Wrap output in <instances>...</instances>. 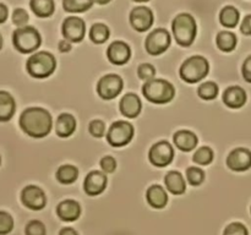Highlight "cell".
Listing matches in <instances>:
<instances>
[{
    "label": "cell",
    "mask_w": 251,
    "mask_h": 235,
    "mask_svg": "<svg viewBox=\"0 0 251 235\" xmlns=\"http://www.w3.org/2000/svg\"><path fill=\"white\" fill-rule=\"evenodd\" d=\"M19 125L27 136L36 140L44 139L50 134L53 118L46 108L29 107L20 115Z\"/></svg>",
    "instance_id": "obj_1"
},
{
    "label": "cell",
    "mask_w": 251,
    "mask_h": 235,
    "mask_svg": "<svg viewBox=\"0 0 251 235\" xmlns=\"http://www.w3.org/2000/svg\"><path fill=\"white\" fill-rule=\"evenodd\" d=\"M142 94L153 104H168L176 98V90L168 80L152 78L144 83Z\"/></svg>",
    "instance_id": "obj_2"
},
{
    "label": "cell",
    "mask_w": 251,
    "mask_h": 235,
    "mask_svg": "<svg viewBox=\"0 0 251 235\" xmlns=\"http://www.w3.org/2000/svg\"><path fill=\"white\" fill-rule=\"evenodd\" d=\"M56 70V59L51 53L46 50L37 51L26 61V71L36 80L50 77Z\"/></svg>",
    "instance_id": "obj_3"
},
{
    "label": "cell",
    "mask_w": 251,
    "mask_h": 235,
    "mask_svg": "<svg viewBox=\"0 0 251 235\" xmlns=\"http://www.w3.org/2000/svg\"><path fill=\"white\" fill-rule=\"evenodd\" d=\"M172 29H173L176 43L184 48L190 47L198 34L196 20L194 19L193 15L186 14V12L179 14L174 17L173 22H172Z\"/></svg>",
    "instance_id": "obj_4"
},
{
    "label": "cell",
    "mask_w": 251,
    "mask_h": 235,
    "mask_svg": "<svg viewBox=\"0 0 251 235\" xmlns=\"http://www.w3.org/2000/svg\"><path fill=\"white\" fill-rule=\"evenodd\" d=\"M210 73V63L205 56L194 55L186 59L179 69V76L186 83H198Z\"/></svg>",
    "instance_id": "obj_5"
},
{
    "label": "cell",
    "mask_w": 251,
    "mask_h": 235,
    "mask_svg": "<svg viewBox=\"0 0 251 235\" xmlns=\"http://www.w3.org/2000/svg\"><path fill=\"white\" fill-rule=\"evenodd\" d=\"M12 43L17 51L22 54H29L36 51L41 47L42 37L34 27H20L12 33Z\"/></svg>",
    "instance_id": "obj_6"
},
{
    "label": "cell",
    "mask_w": 251,
    "mask_h": 235,
    "mask_svg": "<svg viewBox=\"0 0 251 235\" xmlns=\"http://www.w3.org/2000/svg\"><path fill=\"white\" fill-rule=\"evenodd\" d=\"M134 125L125 120H118L110 125L105 139H107L109 146L114 147V148H120V147L127 146L134 139Z\"/></svg>",
    "instance_id": "obj_7"
},
{
    "label": "cell",
    "mask_w": 251,
    "mask_h": 235,
    "mask_svg": "<svg viewBox=\"0 0 251 235\" xmlns=\"http://www.w3.org/2000/svg\"><path fill=\"white\" fill-rule=\"evenodd\" d=\"M124 81L117 73H107L98 80L96 92L103 100H112L122 93Z\"/></svg>",
    "instance_id": "obj_8"
},
{
    "label": "cell",
    "mask_w": 251,
    "mask_h": 235,
    "mask_svg": "<svg viewBox=\"0 0 251 235\" xmlns=\"http://www.w3.org/2000/svg\"><path fill=\"white\" fill-rule=\"evenodd\" d=\"M171 33L166 28H156L147 36L145 49L150 55H161L171 46Z\"/></svg>",
    "instance_id": "obj_9"
},
{
    "label": "cell",
    "mask_w": 251,
    "mask_h": 235,
    "mask_svg": "<svg viewBox=\"0 0 251 235\" xmlns=\"http://www.w3.org/2000/svg\"><path fill=\"white\" fill-rule=\"evenodd\" d=\"M174 159V149L168 141H159L152 144L149 151L150 163L157 168L169 165Z\"/></svg>",
    "instance_id": "obj_10"
},
{
    "label": "cell",
    "mask_w": 251,
    "mask_h": 235,
    "mask_svg": "<svg viewBox=\"0 0 251 235\" xmlns=\"http://www.w3.org/2000/svg\"><path fill=\"white\" fill-rule=\"evenodd\" d=\"M226 164L232 171L243 173L251 169V149L248 147H237L227 156Z\"/></svg>",
    "instance_id": "obj_11"
},
{
    "label": "cell",
    "mask_w": 251,
    "mask_h": 235,
    "mask_svg": "<svg viewBox=\"0 0 251 235\" xmlns=\"http://www.w3.org/2000/svg\"><path fill=\"white\" fill-rule=\"evenodd\" d=\"M21 202L32 211L43 210L47 203V196L39 186L27 185L21 191Z\"/></svg>",
    "instance_id": "obj_12"
},
{
    "label": "cell",
    "mask_w": 251,
    "mask_h": 235,
    "mask_svg": "<svg viewBox=\"0 0 251 235\" xmlns=\"http://www.w3.org/2000/svg\"><path fill=\"white\" fill-rule=\"evenodd\" d=\"M64 38L68 39L73 43H80L85 38L86 34V24L81 17L71 16L64 20L61 26Z\"/></svg>",
    "instance_id": "obj_13"
},
{
    "label": "cell",
    "mask_w": 251,
    "mask_h": 235,
    "mask_svg": "<svg viewBox=\"0 0 251 235\" xmlns=\"http://www.w3.org/2000/svg\"><path fill=\"white\" fill-rule=\"evenodd\" d=\"M130 24L137 32H145L153 24L154 16L151 9L146 6H137L130 12Z\"/></svg>",
    "instance_id": "obj_14"
},
{
    "label": "cell",
    "mask_w": 251,
    "mask_h": 235,
    "mask_svg": "<svg viewBox=\"0 0 251 235\" xmlns=\"http://www.w3.org/2000/svg\"><path fill=\"white\" fill-rule=\"evenodd\" d=\"M108 176L105 173L92 170L86 175L83 181V190L88 196H98L107 188Z\"/></svg>",
    "instance_id": "obj_15"
},
{
    "label": "cell",
    "mask_w": 251,
    "mask_h": 235,
    "mask_svg": "<svg viewBox=\"0 0 251 235\" xmlns=\"http://www.w3.org/2000/svg\"><path fill=\"white\" fill-rule=\"evenodd\" d=\"M222 100L229 109H242L248 103V93L242 86H229L223 92Z\"/></svg>",
    "instance_id": "obj_16"
},
{
    "label": "cell",
    "mask_w": 251,
    "mask_h": 235,
    "mask_svg": "<svg viewBox=\"0 0 251 235\" xmlns=\"http://www.w3.org/2000/svg\"><path fill=\"white\" fill-rule=\"evenodd\" d=\"M107 58L113 65H125L131 58V49L125 42L114 41L107 48Z\"/></svg>",
    "instance_id": "obj_17"
},
{
    "label": "cell",
    "mask_w": 251,
    "mask_h": 235,
    "mask_svg": "<svg viewBox=\"0 0 251 235\" xmlns=\"http://www.w3.org/2000/svg\"><path fill=\"white\" fill-rule=\"evenodd\" d=\"M119 110L125 118L129 119H136L142 110V102L140 97L135 93H126L120 99Z\"/></svg>",
    "instance_id": "obj_18"
},
{
    "label": "cell",
    "mask_w": 251,
    "mask_h": 235,
    "mask_svg": "<svg viewBox=\"0 0 251 235\" xmlns=\"http://www.w3.org/2000/svg\"><path fill=\"white\" fill-rule=\"evenodd\" d=\"M56 215L64 222H75L81 215V205L75 200H64L56 206Z\"/></svg>",
    "instance_id": "obj_19"
},
{
    "label": "cell",
    "mask_w": 251,
    "mask_h": 235,
    "mask_svg": "<svg viewBox=\"0 0 251 235\" xmlns=\"http://www.w3.org/2000/svg\"><path fill=\"white\" fill-rule=\"evenodd\" d=\"M76 127H77V121H76V118L74 117L73 114L61 113V114L56 118V136L61 137V139H68V137H70L71 135L76 131Z\"/></svg>",
    "instance_id": "obj_20"
},
{
    "label": "cell",
    "mask_w": 251,
    "mask_h": 235,
    "mask_svg": "<svg viewBox=\"0 0 251 235\" xmlns=\"http://www.w3.org/2000/svg\"><path fill=\"white\" fill-rule=\"evenodd\" d=\"M146 201L154 210H162V208L166 207L169 201L168 193L164 190L163 186L154 184V185H151L147 188Z\"/></svg>",
    "instance_id": "obj_21"
},
{
    "label": "cell",
    "mask_w": 251,
    "mask_h": 235,
    "mask_svg": "<svg viewBox=\"0 0 251 235\" xmlns=\"http://www.w3.org/2000/svg\"><path fill=\"white\" fill-rule=\"evenodd\" d=\"M173 142L181 152H190L198 146L199 136L190 130H179L173 135Z\"/></svg>",
    "instance_id": "obj_22"
},
{
    "label": "cell",
    "mask_w": 251,
    "mask_h": 235,
    "mask_svg": "<svg viewBox=\"0 0 251 235\" xmlns=\"http://www.w3.org/2000/svg\"><path fill=\"white\" fill-rule=\"evenodd\" d=\"M164 184L167 190L174 196H180L186 192V181L179 171L172 170L164 176Z\"/></svg>",
    "instance_id": "obj_23"
},
{
    "label": "cell",
    "mask_w": 251,
    "mask_h": 235,
    "mask_svg": "<svg viewBox=\"0 0 251 235\" xmlns=\"http://www.w3.org/2000/svg\"><path fill=\"white\" fill-rule=\"evenodd\" d=\"M16 103L14 97L6 91H0V121L6 122L14 117Z\"/></svg>",
    "instance_id": "obj_24"
},
{
    "label": "cell",
    "mask_w": 251,
    "mask_h": 235,
    "mask_svg": "<svg viewBox=\"0 0 251 235\" xmlns=\"http://www.w3.org/2000/svg\"><path fill=\"white\" fill-rule=\"evenodd\" d=\"M78 174L80 171H78L77 166L73 165V164H63L56 170L55 178L63 185H70L77 180Z\"/></svg>",
    "instance_id": "obj_25"
},
{
    "label": "cell",
    "mask_w": 251,
    "mask_h": 235,
    "mask_svg": "<svg viewBox=\"0 0 251 235\" xmlns=\"http://www.w3.org/2000/svg\"><path fill=\"white\" fill-rule=\"evenodd\" d=\"M216 44L218 49L223 53H230L235 49L238 44V38L233 32L221 31L216 37Z\"/></svg>",
    "instance_id": "obj_26"
},
{
    "label": "cell",
    "mask_w": 251,
    "mask_h": 235,
    "mask_svg": "<svg viewBox=\"0 0 251 235\" xmlns=\"http://www.w3.org/2000/svg\"><path fill=\"white\" fill-rule=\"evenodd\" d=\"M240 19L239 10L232 5H227L220 12V22L227 28H234Z\"/></svg>",
    "instance_id": "obj_27"
},
{
    "label": "cell",
    "mask_w": 251,
    "mask_h": 235,
    "mask_svg": "<svg viewBox=\"0 0 251 235\" xmlns=\"http://www.w3.org/2000/svg\"><path fill=\"white\" fill-rule=\"evenodd\" d=\"M29 6L34 15L42 17V19H46V17L53 15L55 5H54V0H31Z\"/></svg>",
    "instance_id": "obj_28"
},
{
    "label": "cell",
    "mask_w": 251,
    "mask_h": 235,
    "mask_svg": "<svg viewBox=\"0 0 251 235\" xmlns=\"http://www.w3.org/2000/svg\"><path fill=\"white\" fill-rule=\"evenodd\" d=\"M220 94V87L215 81H206L199 86L198 95L202 100H213Z\"/></svg>",
    "instance_id": "obj_29"
},
{
    "label": "cell",
    "mask_w": 251,
    "mask_h": 235,
    "mask_svg": "<svg viewBox=\"0 0 251 235\" xmlns=\"http://www.w3.org/2000/svg\"><path fill=\"white\" fill-rule=\"evenodd\" d=\"M109 27L104 24H95L90 29V39L96 44H102L109 38Z\"/></svg>",
    "instance_id": "obj_30"
},
{
    "label": "cell",
    "mask_w": 251,
    "mask_h": 235,
    "mask_svg": "<svg viewBox=\"0 0 251 235\" xmlns=\"http://www.w3.org/2000/svg\"><path fill=\"white\" fill-rule=\"evenodd\" d=\"M95 0H63V7L66 12H85L91 9Z\"/></svg>",
    "instance_id": "obj_31"
},
{
    "label": "cell",
    "mask_w": 251,
    "mask_h": 235,
    "mask_svg": "<svg viewBox=\"0 0 251 235\" xmlns=\"http://www.w3.org/2000/svg\"><path fill=\"white\" fill-rule=\"evenodd\" d=\"M215 159V152L210 146H202L194 153V163L199 165H210Z\"/></svg>",
    "instance_id": "obj_32"
},
{
    "label": "cell",
    "mask_w": 251,
    "mask_h": 235,
    "mask_svg": "<svg viewBox=\"0 0 251 235\" xmlns=\"http://www.w3.org/2000/svg\"><path fill=\"white\" fill-rule=\"evenodd\" d=\"M186 173V180L191 186L196 188V186L202 185L203 181L206 179V173L199 166H188L185 170Z\"/></svg>",
    "instance_id": "obj_33"
},
{
    "label": "cell",
    "mask_w": 251,
    "mask_h": 235,
    "mask_svg": "<svg viewBox=\"0 0 251 235\" xmlns=\"http://www.w3.org/2000/svg\"><path fill=\"white\" fill-rule=\"evenodd\" d=\"M136 72H137V76H139L140 80L150 81V80H152V78H154V76H156V73H157V69L154 68L152 64L144 63V64H141L139 68H137Z\"/></svg>",
    "instance_id": "obj_34"
},
{
    "label": "cell",
    "mask_w": 251,
    "mask_h": 235,
    "mask_svg": "<svg viewBox=\"0 0 251 235\" xmlns=\"http://www.w3.org/2000/svg\"><path fill=\"white\" fill-rule=\"evenodd\" d=\"M25 234L26 235H47L46 225L41 220H29L25 228Z\"/></svg>",
    "instance_id": "obj_35"
},
{
    "label": "cell",
    "mask_w": 251,
    "mask_h": 235,
    "mask_svg": "<svg viewBox=\"0 0 251 235\" xmlns=\"http://www.w3.org/2000/svg\"><path fill=\"white\" fill-rule=\"evenodd\" d=\"M88 132L93 139H98L104 136L105 134V124L103 120L95 119L88 124Z\"/></svg>",
    "instance_id": "obj_36"
},
{
    "label": "cell",
    "mask_w": 251,
    "mask_h": 235,
    "mask_svg": "<svg viewBox=\"0 0 251 235\" xmlns=\"http://www.w3.org/2000/svg\"><path fill=\"white\" fill-rule=\"evenodd\" d=\"M14 228V219L11 214L5 211H0V235H6Z\"/></svg>",
    "instance_id": "obj_37"
},
{
    "label": "cell",
    "mask_w": 251,
    "mask_h": 235,
    "mask_svg": "<svg viewBox=\"0 0 251 235\" xmlns=\"http://www.w3.org/2000/svg\"><path fill=\"white\" fill-rule=\"evenodd\" d=\"M100 166L103 170V173L105 174H113L118 168V162L117 159L113 156L108 154V156H104L100 158Z\"/></svg>",
    "instance_id": "obj_38"
},
{
    "label": "cell",
    "mask_w": 251,
    "mask_h": 235,
    "mask_svg": "<svg viewBox=\"0 0 251 235\" xmlns=\"http://www.w3.org/2000/svg\"><path fill=\"white\" fill-rule=\"evenodd\" d=\"M223 235H249V232L243 223L233 222L226 227Z\"/></svg>",
    "instance_id": "obj_39"
},
{
    "label": "cell",
    "mask_w": 251,
    "mask_h": 235,
    "mask_svg": "<svg viewBox=\"0 0 251 235\" xmlns=\"http://www.w3.org/2000/svg\"><path fill=\"white\" fill-rule=\"evenodd\" d=\"M28 20H29V16L25 9L17 7V9H15L14 12H12V22H14V24H16L19 28L20 27L26 26Z\"/></svg>",
    "instance_id": "obj_40"
},
{
    "label": "cell",
    "mask_w": 251,
    "mask_h": 235,
    "mask_svg": "<svg viewBox=\"0 0 251 235\" xmlns=\"http://www.w3.org/2000/svg\"><path fill=\"white\" fill-rule=\"evenodd\" d=\"M242 75L245 82L251 85V55L248 56L242 65Z\"/></svg>",
    "instance_id": "obj_41"
},
{
    "label": "cell",
    "mask_w": 251,
    "mask_h": 235,
    "mask_svg": "<svg viewBox=\"0 0 251 235\" xmlns=\"http://www.w3.org/2000/svg\"><path fill=\"white\" fill-rule=\"evenodd\" d=\"M240 31L245 36H251V15H247L240 24Z\"/></svg>",
    "instance_id": "obj_42"
},
{
    "label": "cell",
    "mask_w": 251,
    "mask_h": 235,
    "mask_svg": "<svg viewBox=\"0 0 251 235\" xmlns=\"http://www.w3.org/2000/svg\"><path fill=\"white\" fill-rule=\"evenodd\" d=\"M58 48L61 53H69L71 50V42H69L68 39H63V41L59 42L58 44Z\"/></svg>",
    "instance_id": "obj_43"
},
{
    "label": "cell",
    "mask_w": 251,
    "mask_h": 235,
    "mask_svg": "<svg viewBox=\"0 0 251 235\" xmlns=\"http://www.w3.org/2000/svg\"><path fill=\"white\" fill-rule=\"evenodd\" d=\"M7 14H9V11H7V6L1 2V4H0V24H4V22L6 21Z\"/></svg>",
    "instance_id": "obj_44"
},
{
    "label": "cell",
    "mask_w": 251,
    "mask_h": 235,
    "mask_svg": "<svg viewBox=\"0 0 251 235\" xmlns=\"http://www.w3.org/2000/svg\"><path fill=\"white\" fill-rule=\"evenodd\" d=\"M59 235H78V233L76 232L74 228L66 227V228H63V229L59 232Z\"/></svg>",
    "instance_id": "obj_45"
},
{
    "label": "cell",
    "mask_w": 251,
    "mask_h": 235,
    "mask_svg": "<svg viewBox=\"0 0 251 235\" xmlns=\"http://www.w3.org/2000/svg\"><path fill=\"white\" fill-rule=\"evenodd\" d=\"M95 2H97V4L100 5H105L108 4V2H110V0H95Z\"/></svg>",
    "instance_id": "obj_46"
},
{
    "label": "cell",
    "mask_w": 251,
    "mask_h": 235,
    "mask_svg": "<svg viewBox=\"0 0 251 235\" xmlns=\"http://www.w3.org/2000/svg\"><path fill=\"white\" fill-rule=\"evenodd\" d=\"M132 1H135V2H147V1H150V0H132Z\"/></svg>",
    "instance_id": "obj_47"
},
{
    "label": "cell",
    "mask_w": 251,
    "mask_h": 235,
    "mask_svg": "<svg viewBox=\"0 0 251 235\" xmlns=\"http://www.w3.org/2000/svg\"><path fill=\"white\" fill-rule=\"evenodd\" d=\"M250 211H251V207H250Z\"/></svg>",
    "instance_id": "obj_48"
}]
</instances>
